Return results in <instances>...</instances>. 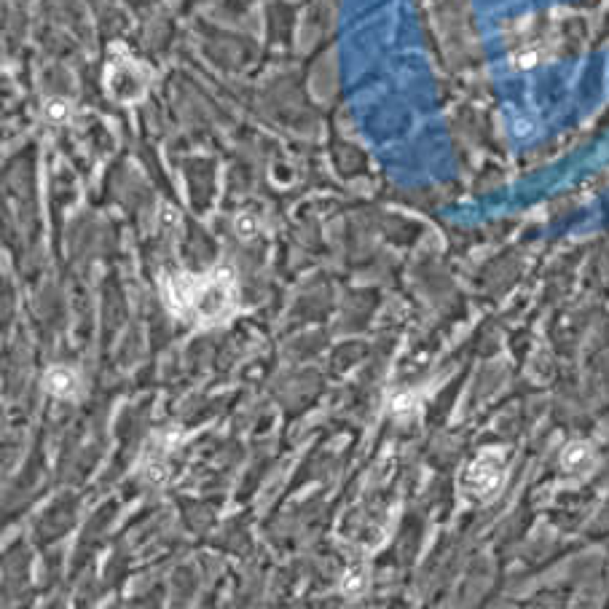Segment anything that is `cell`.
<instances>
[{
    "label": "cell",
    "instance_id": "obj_8",
    "mask_svg": "<svg viewBox=\"0 0 609 609\" xmlns=\"http://www.w3.org/2000/svg\"><path fill=\"white\" fill-rule=\"evenodd\" d=\"M68 113H70V108L65 100H49V102H46V119H49V121H65Z\"/></svg>",
    "mask_w": 609,
    "mask_h": 609
},
{
    "label": "cell",
    "instance_id": "obj_4",
    "mask_svg": "<svg viewBox=\"0 0 609 609\" xmlns=\"http://www.w3.org/2000/svg\"><path fill=\"white\" fill-rule=\"evenodd\" d=\"M46 392L54 394V397H73L76 390H78V376L70 370V368H52L49 373H46Z\"/></svg>",
    "mask_w": 609,
    "mask_h": 609
},
{
    "label": "cell",
    "instance_id": "obj_2",
    "mask_svg": "<svg viewBox=\"0 0 609 609\" xmlns=\"http://www.w3.org/2000/svg\"><path fill=\"white\" fill-rule=\"evenodd\" d=\"M502 481H505V459L502 451L488 448L483 454H478L470 467L462 473L459 488L467 500L473 502H486L500 491Z\"/></svg>",
    "mask_w": 609,
    "mask_h": 609
},
{
    "label": "cell",
    "instance_id": "obj_5",
    "mask_svg": "<svg viewBox=\"0 0 609 609\" xmlns=\"http://www.w3.org/2000/svg\"><path fill=\"white\" fill-rule=\"evenodd\" d=\"M591 462H593V457H591V448L585 446V443H572V446H567V451L561 454L564 470H572V473L585 470Z\"/></svg>",
    "mask_w": 609,
    "mask_h": 609
},
{
    "label": "cell",
    "instance_id": "obj_3",
    "mask_svg": "<svg viewBox=\"0 0 609 609\" xmlns=\"http://www.w3.org/2000/svg\"><path fill=\"white\" fill-rule=\"evenodd\" d=\"M150 73L145 65H140L137 59L121 52L119 56L110 59L108 70H105V86H108V95L116 100V102H137L143 100L145 89H148Z\"/></svg>",
    "mask_w": 609,
    "mask_h": 609
},
{
    "label": "cell",
    "instance_id": "obj_7",
    "mask_svg": "<svg viewBox=\"0 0 609 609\" xmlns=\"http://www.w3.org/2000/svg\"><path fill=\"white\" fill-rule=\"evenodd\" d=\"M234 226H236V234H239L242 239H253V236L258 234V217L244 212V215L236 217V223H234Z\"/></svg>",
    "mask_w": 609,
    "mask_h": 609
},
{
    "label": "cell",
    "instance_id": "obj_1",
    "mask_svg": "<svg viewBox=\"0 0 609 609\" xmlns=\"http://www.w3.org/2000/svg\"><path fill=\"white\" fill-rule=\"evenodd\" d=\"M167 306L193 325L215 327L236 312V279L229 266H217L204 277L169 274L162 279Z\"/></svg>",
    "mask_w": 609,
    "mask_h": 609
},
{
    "label": "cell",
    "instance_id": "obj_6",
    "mask_svg": "<svg viewBox=\"0 0 609 609\" xmlns=\"http://www.w3.org/2000/svg\"><path fill=\"white\" fill-rule=\"evenodd\" d=\"M344 593L346 596H360L363 591L368 588V569L366 567H354L346 572V577H344Z\"/></svg>",
    "mask_w": 609,
    "mask_h": 609
}]
</instances>
